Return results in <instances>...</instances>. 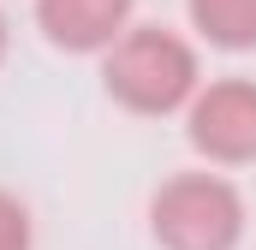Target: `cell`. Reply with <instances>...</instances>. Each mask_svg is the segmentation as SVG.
<instances>
[{"label": "cell", "mask_w": 256, "mask_h": 250, "mask_svg": "<svg viewBox=\"0 0 256 250\" xmlns=\"http://www.w3.org/2000/svg\"><path fill=\"white\" fill-rule=\"evenodd\" d=\"M102 90L137 120H173L202 90V54L173 24H131L102 54Z\"/></svg>", "instance_id": "1"}, {"label": "cell", "mask_w": 256, "mask_h": 250, "mask_svg": "<svg viewBox=\"0 0 256 250\" xmlns=\"http://www.w3.org/2000/svg\"><path fill=\"white\" fill-rule=\"evenodd\" d=\"M250 226L244 190L214 167L167 173L149 190V238L161 250H238Z\"/></svg>", "instance_id": "2"}, {"label": "cell", "mask_w": 256, "mask_h": 250, "mask_svg": "<svg viewBox=\"0 0 256 250\" xmlns=\"http://www.w3.org/2000/svg\"><path fill=\"white\" fill-rule=\"evenodd\" d=\"M185 120V143L202 167L214 173H232V167H250L256 161V78H202V90L191 96V108L179 114Z\"/></svg>", "instance_id": "3"}, {"label": "cell", "mask_w": 256, "mask_h": 250, "mask_svg": "<svg viewBox=\"0 0 256 250\" xmlns=\"http://www.w3.org/2000/svg\"><path fill=\"white\" fill-rule=\"evenodd\" d=\"M36 6V30L48 48L60 54H84V60H102L120 36H126L137 0H30Z\"/></svg>", "instance_id": "4"}, {"label": "cell", "mask_w": 256, "mask_h": 250, "mask_svg": "<svg viewBox=\"0 0 256 250\" xmlns=\"http://www.w3.org/2000/svg\"><path fill=\"white\" fill-rule=\"evenodd\" d=\"M196 42L220 54H250L256 48V0H185Z\"/></svg>", "instance_id": "5"}, {"label": "cell", "mask_w": 256, "mask_h": 250, "mask_svg": "<svg viewBox=\"0 0 256 250\" xmlns=\"http://www.w3.org/2000/svg\"><path fill=\"white\" fill-rule=\"evenodd\" d=\"M0 250H36V220H30V202L0 190Z\"/></svg>", "instance_id": "6"}, {"label": "cell", "mask_w": 256, "mask_h": 250, "mask_svg": "<svg viewBox=\"0 0 256 250\" xmlns=\"http://www.w3.org/2000/svg\"><path fill=\"white\" fill-rule=\"evenodd\" d=\"M6 42H12V30H6V12H0V66H6Z\"/></svg>", "instance_id": "7"}]
</instances>
